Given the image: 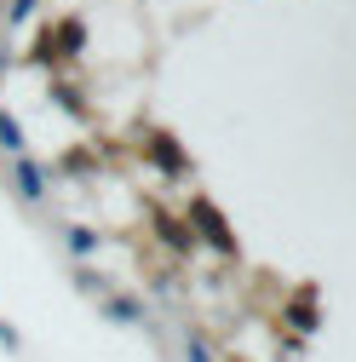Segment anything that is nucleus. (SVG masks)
<instances>
[{"mask_svg": "<svg viewBox=\"0 0 356 362\" xmlns=\"http://www.w3.org/2000/svg\"><path fill=\"white\" fill-rule=\"evenodd\" d=\"M18 185H23L29 196H40V167H29V161H18Z\"/></svg>", "mask_w": 356, "mask_h": 362, "instance_id": "nucleus-1", "label": "nucleus"}, {"mask_svg": "<svg viewBox=\"0 0 356 362\" xmlns=\"http://www.w3.org/2000/svg\"><path fill=\"white\" fill-rule=\"evenodd\" d=\"M0 144H6V150H18V144H23V139H18V121H12V115H0Z\"/></svg>", "mask_w": 356, "mask_h": 362, "instance_id": "nucleus-2", "label": "nucleus"}]
</instances>
